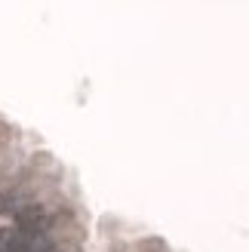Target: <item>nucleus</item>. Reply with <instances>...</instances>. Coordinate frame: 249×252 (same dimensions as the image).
<instances>
[{
  "label": "nucleus",
  "mask_w": 249,
  "mask_h": 252,
  "mask_svg": "<svg viewBox=\"0 0 249 252\" xmlns=\"http://www.w3.org/2000/svg\"><path fill=\"white\" fill-rule=\"evenodd\" d=\"M16 224L22 234H43L49 228V216L43 206H25L16 212Z\"/></svg>",
  "instance_id": "obj_1"
}]
</instances>
